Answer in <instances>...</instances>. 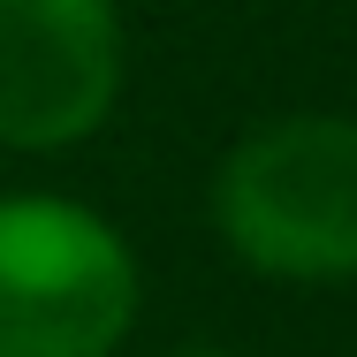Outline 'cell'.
<instances>
[{
	"label": "cell",
	"instance_id": "3",
	"mask_svg": "<svg viewBox=\"0 0 357 357\" xmlns=\"http://www.w3.org/2000/svg\"><path fill=\"white\" fill-rule=\"evenodd\" d=\"M122 91L114 0H0V144H84Z\"/></svg>",
	"mask_w": 357,
	"mask_h": 357
},
{
	"label": "cell",
	"instance_id": "2",
	"mask_svg": "<svg viewBox=\"0 0 357 357\" xmlns=\"http://www.w3.org/2000/svg\"><path fill=\"white\" fill-rule=\"evenodd\" d=\"M137 319L130 243L76 198H0V357H114Z\"/></svg>",
	"mask_w": 357,
	"mask_h": 357
},
{
	"label": "cell",
	"instance_id": "1",
	"mask_svg": "<svg viewBox=\"0 0 357 357\" xmlns=\"http://www.w3.org/2000/svg\"><path fill=\"white\" fill-rule=\"evenodd\" d=\"M220 243L274 282H357V114H282L213 175Z\"/></svg>",
	"mask_w": 357,
	"mask_h": 357
},
{
	"label": "cell",
	"instance_id": "4",
	"mask_svg": "<svg viewBox=\"0 0 357 357\" xmlns=\"http://www.w3.org/2000/svg\"><path fill=\"white\" fill-rule=\"evenodd\" d=\"M175 357H220V350H175Z\"/></svg>",
	"mask_w": 357,
	"mask_h": 357
}]
</instances>
